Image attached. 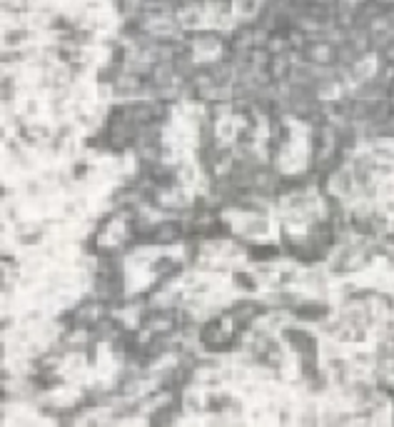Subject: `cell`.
<instances>
[{"mask_svg": "<svg viewBox=\"0 0 394 427\" xmlns=\"http://www.w3.org/2000/svg\"><path fill=\"white\" fill-rule=\"evenodd\" d=\"M185 243V225L180 218H162L155 223L150 232V240H147V247H177Z\"/></svg>", "mask_w": 394, "mask_h": 427, "instance_id": "6da1fadb", "label": "cell"}, {"mask_svg": "<svg viewBox=\"0 0 394 427\" xmlns=\"http://www.w3.org/2000/svg\"><path fill=\"white\" fill-rule=\"evenodd\" d=\"M230 285L235 290H239L242 295H255L259 290V283H257V277L252 275V270H232L230 272Z\"/></svg>", "mask_w": 394, "mask_h": 427, "instance_id": "7a4b0ae2", "label": "cell"}]
</instances>
